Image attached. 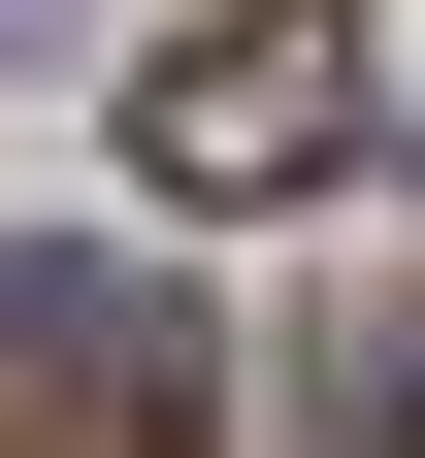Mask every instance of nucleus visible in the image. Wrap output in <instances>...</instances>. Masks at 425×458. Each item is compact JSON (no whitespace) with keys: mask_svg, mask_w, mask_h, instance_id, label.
Masks as SVG:
<instances>
[{"mask_svg":"<svg viewBox=\"0 0 425 458\" xmlns=\"http://www.w3.org/2000/svg\"><path fill=\"white\" fill-rule=\"evenodd\" d=\"M132 164H164V197H327V164H360V0L164 33V66H132Z\"/></svg>","mask_w":425,"mask_h":458,"instance_id":"1","label":"nucleus"},{"mask_svg":"<svg viewBox=\"0 0 425 458\" xmlns=\"http://www.w3.org/2000/svg\"><path fill=\"white\" fill-rule=\"evenodd\" d=\"M327 458H425V229L327 295Z\"/></svg>","mask_w":425,"mask_h":458,"instance_id":"2","label":"nucleus"},{"mask_svg":"<svg viewBox=\"0 0 425 458\" xmlns=\"http://www.w3.org/2000/svg\"><path fill=\"white\" fill-rule=\"evenodd\" d=\"M0 33H66V0H0Z\"/></svg>","mask_w":425,"mask_h":458,"instance_id":"3","label":"nucleus"}]
</instances>
